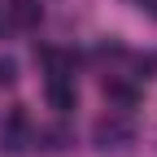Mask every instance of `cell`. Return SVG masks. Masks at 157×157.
I'll return each mask as SVG.
<instances>
[{"instance_id": "cell-1", "label": "cell", "mask_w": 157, "mask_h": 157, "mask_svg": "<svg viewBox=\"0 0 157 157\" xmlns=\"http://www.w3.org/2000/svg\"><path fill=\"white\" fill-rule=\"evenodd\" d=\"M31 144H35L31 118H26L22 109H13V113H9V122H5V131H0V148H5V153H26Z\"/></svg>"}, {"instance_id": "cell-2", "label": "cell", "mask_w": 157, "mask_h": 157, "mask_svg": "<svg viewBox=\"0 0 157 157\" xmlns=\"http://www.w3.org/2000/svg\"><path fill=\"white\" fill-rule=\"evenodd\" d=\"M131 122H122V118H101V122L92 127V144L101 148V153H109V148H127L131 144Z\"/></svg>"}, {"instance_id": "cell-3", "label": "cell", "mask_w": 157, "mask_h": 157, "mask_svg": "<svg viewBox=\"0 0 157 157\" xmlns=\"http://www.w3.org/2000/svg\"><path fill=\"white\" fill-rule=\"evenodd\" d=\"M39 61H44L48 78H74V52L66 48H39Z\"/></svg>"}, {"instance_id": "cell-4", "label": "cell", "mask_w": 157, "mask_h": 157, "mask_svg": "<svg viewBox=\"0 0 157 157\" xmlns=\"http://www.w3.org/2000/svg\"><path fill=\"white\" fill-rule=\"evenodd\" d=\"M48 105L57 113H70L78 105V92H74V78H48Z\"/></svg>"}, {"instance_id": "cell-5", "label": "cell", "mask_w": 157, "mask_h": 157, "mask_svg": "<svg viewBox=\"0 0 157 157\" xmlns=\"http://www.w3.org/2000/svg\"><path fill=\"white\" fill-rule=\"evenodd\" d=\"M39 17H44V9H39V0H9V26H39Z\"/></svg>"}, {"instance_id": "cell-6", "label": "cell", "mask_w": 157, "mask_h": 157, "mask_svg": "<svg viewBox=\"0 0 157 157\" xmlns=\"http://www.w3.org/2000/svg\"><path fill=\"white\" fill-rule=\"evenodd\" d=\"M105 96H109L118 109H131L135 105V87H127V83H105Z\"/></svg>"}, {"instance_id": "cell-7", "label": "cell", "mask_w": 157, "mask_h": 157, "mask_svg": "<svg viewBox=\"0 0 157 157\" xmlns=\"http://www.w3.org/2000/svg\"><path fill=\"white\" fill-rule=\"evenodd\" d=\"M148 78H157V52L135 57V83H148Z\"/></svg>"}, {"instance_id": "cell-8", "label": "cell", "mask_w": 157, "mask_h": 157, "mask_svg": "<svg viewBox=\"0 0 157 157\" xmlns=\"http://www.w3.org/2000/svg\"><path fill=\"white\" fill-rule=\"evenodd\" d=\"M35 140L44 144V148H66V144H70V131H66V127H52V131H39Z\"/></svg>"}, {"instance_id": "cell-9", "label": "cell", "mask_w": 157, "mask_h": 157, "mask_svg": "<svg viewBox=\"0 0 157 157\" xmlns=\"http://www.w3.org/2000/svg\"><path fill=\"white\" fill-rule=\"evenodd\" d=\"M17 83V61L13 57H0V87H13Z\"/></svg>"}, {"instance_id": "cell-10", "label": "cell", "mask_w": 157, "mask_h": 157, "mask_svg": "<svg viewBox=\"0 0 157 157\" xmlns=\"http://www.w3.org/2000/svg\"><path fill=\"white\" fill-rule=\"evenodd\" d=\"M140 9H144V13H153V17H157V0H140Z\"/></svg>"}]
</instances>
